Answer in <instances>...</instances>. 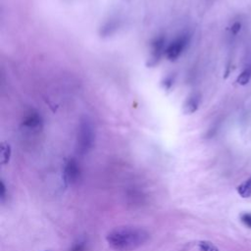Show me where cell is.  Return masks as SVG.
Instances as JSON below:
<instances>
[{
    "label": "cell",
    "instance_id": "1",
    "mask_svg": "<svg viewBox=\"0 0 251 251\" xmlns=\"http://www.w3.org/2000/svg\"><path fill=\"white\" fill-rule=\"evenodd\" d=\"M149 238V234L137 227H119L108 233L106 240L116 251H133L143 245Z\"/></svg>",
    "mask_w": 251,
    "mask_h": 251
},
{
    "label": "cell",
    "instance_id": "2",
    "mask_svg": "<svg viewBox=\"0 0 251 251\" xmlns=\"http://www.w3.org/2000/svg\"><path fill=\"white\" fill-rule=\"evenodd\" d=\"M93 144V131L90 123L87 120L81 122L79 134H78V145L77 150L80 154L87 153Z\"/></svg>",
    "mask_w": 251,
    "mask_h": 251
},
{
    "label": "cell",
    "instance_id": "3",
    "mask_svg": "<svg viewBox=\"0 0 251 251\" xmlns=\"http://www.w3.org/2000/svg\"><path fill=\"white\" fill-rule=\"evenodd\" d=\"M80 178V168L75 159H69L64 167V172H63V179L65 184L72 185L75 183L78 182Z\"/></svg>",
    "mask_w": 251,
    "mask_h": 251
},
{
    "label": "cell",
    "instance_id": "4",
    "mask_svg": "<svg viewBox=\"0 0 251 251\" xmlns=\"http://www.w3.org/2000/svg\"><path fill=\"white\" fill-rule=\"evenodd\" d=\"M188 42L187 35H183L176 39L172 44L165 50L166 56L169 60H176L185 49Z\"/></svg>",
    "mask_w": 251,
    "mask_h": 251
},
{
    "label": "cell",
    "instance_id": "5",
    "mask_svg": "<svg viewBox=\"0 0 251 251\" xmlns=\"http://www.w3.org/2000/svg\"><path fill=\"white\" fill-rule=\"evenodd\" d=\"M163 47H164V38L163 37H159L152 42V51H151V55H150L149 62H148L149 66H155L158 63V61L162 55Z\"/></svg>",
    "mask_w": 251,
    "mask_h": 251
},
{
    "label": "cell",
    "instance_id": "6",
    "mask_svg": "<svg viewBox=\"0 0 251 251\" xmlns=\"http://www.w3.org/2000/svg\"><path fill=\"white\" fill-rule=\"evenodd\" d=\"M199 103H200V96L198 94L193 95L192 97L188 98V100L186 101V104L184 105V112L186 114L194 113L198 109Z\"/></svg>",
    "mask_w": 251,
    "mask_h": 251
},
{
    "label": "cell",
    "instance_id": "7",
    "mask_svg": "<svg viewBox=\"0 0 251 251\" xmlns=\"http://www.w3.org/2000/svg\"><path fill=\"white\" fill-rule=\"evenodd\" d=\"M11 156V147L8 143H1L0 145V163L2 165H6Z\"/></svg>",
    "mask_w": 251,
    "mask_h": 251
},
{
    "label": "cell",
    "instance_id": "8",
    "mask_svg": "<svg viewBox=\"0 0 251 251\" xmlns=\"http://www.w3.org/2000/svg\"><path fill=\"white\" fill-rule=\"evenodd\" d=\"M237 192L243 198L251 197V177L237 186Z\"/></svg>",
    "mask_w": 251,
    "mask_h": 251
},
{
    "label": "cell",
    "instance_id": "9",
    "mask_svg": "<svg viewBox=\"0 0 251 251\" xmlns=\"http://www.w3.org/2000/svg\"><path fill=\"white\" fill-rule=\"evenodd\" d=\"M40 124V118L37 114L30 115L24 122V126L29 129H35Z\"/></svg>",
    "mask_w": 251,
    "mask_h": 251
},
{
    "label": "cell",
    "instance_id": "10",
    "mask_svg": "<svg viewBox=\"0 0 251 251\" xmlns=\"http://www.w3.org/2000/svg\"><path fill=\"white\" fill-rule=\"evenodd\" d=\"M251 79V67L246 68L236 79V83L240 85H246Z\"/></svg>",
    "mask_w": 251,
    "mask_h": 251
},
{
    "label": "cell",
    "instance_id": "11",
    "mask_svg": "<svg viewBox=\"0 0 251 251\" xmlns=\"http://www.w3.org/2000/svg\"><path fill=\"white\" fill-rule=\"evenodd\" d=\"M198 247L200 251H220L216 245H214L211 241L202 240L198 243Z\"/></svg>",
    "mask_w": 251,
    "mask_h": 251
},
{
    "label": "cell",
    "instance_id": "12",
    "mask_svg": "<svg viewBox=\"0 0 251 251\" xmlns=\"http://www.w3.org/2000/svg\"><path fill=\"white\" fill-rule=\"evenodd\" d=\"M241 222L251 229V213H243L240 216Z\"/></svg>",
    "mask_w": 251,
    "mask_h": 251
},
{
    "label": "cell",
    "instance_id": "13",
    "mask_svg": "<svg viewBox=\"0 0 251 251\" xmlns=\"http://www.w3.org/2000/svg\"><path fill=\"white\" fill-rule=\"evenodd\" d=\"M5 196H6V186L4 183L1 181V183H0V199H1V201H3Z\"/></svg>",
    "mask_w": 251,
    "mask_h": 251
},
{
    "label": "cell",
    "instance_id": "14",
    "mask_svg": "<svg viewBox=\"0 0 251 251\" xmlns=\"http://www.w3.org/2000/svg\"><path fill=\"white\" fill-rule=\"evenodd\" d=\"M240 29H241V24L238 23V22H236V23H234V24L232 26L231 31H232V33H233L234 34H236V33L240 31Z\"/></svg>",
    "mask_w": 251,
    "mask_h": 251
}]
</instances>
